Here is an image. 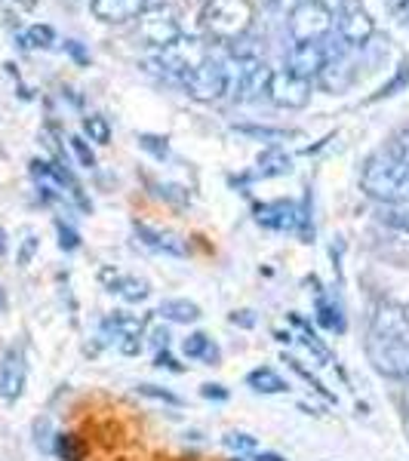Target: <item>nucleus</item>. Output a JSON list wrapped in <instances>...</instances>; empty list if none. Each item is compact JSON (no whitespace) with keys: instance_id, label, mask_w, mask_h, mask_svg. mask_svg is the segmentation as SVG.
<instances>
[{"instance_id":"nucleus-38","label":"nucleus","mask_w":409,"mask_h":461,"mask_svg":"<svg viewBox=\"0 0 409 461\" xmlns=\"http://www.w3.org/2000/svg\"><path fill=\"white\" fill-rule=\"evenodd\" d=\"M232 320L234 326H241V330H252V326L259 323V317H256V311H250V308H241V311H232Z\"/></svg>"},{"instance_id":"nucleus-5","label":"nucleus","mask_w":409,"mask_h":461,"mask_svg":"<svg viewBox=\"0 0 409 461\" xmlns=\"http://www.w3.org/2000/svg\"><path fill=\"white\" fill-rule=\"evenodd\" d=\"M206 59H210V50H206V43L200 41V37L182 34L176 43H169L167 50H158V59H154L151 65H158V68L167 74V77H178V80H182L185 74H191V71L197 68V65H204Z\"/></svg>"},{"instance_id":"nucleus-22","label":"nucleus","mask_w":409,"mask_h":461,"mask_svg":"<svg viewBox=\"0 0 409 461\" xmlns=\"http://www.w3.org/2000/svg\"><path fill=\"white\" fill-rule=\"evenodd\" d=\"M182 351L188 360H204V363H219V348L213 345V339L206 332H191L182 341Z\"/></svg>"},{"instance_id":"nucleus-2","label":"nucleus","mask_w":409,"mask_h":461,"mask_svg":"<svg viewBox=\"0 0 409 461\" xmlns=\"http://www.w3.org/2000/svg\"><path fill=\"white\" fill-rule=\"evenodd\" d=\"M250 0H206L200 10V28L215 43H237L252 28Z\"/></svg>"},{"instance_id":"nucleus-24","label":"nucleus","mask_w":409,"mask_h":461,"mask_svg":"<svg viewBox=\"0 0 409 461\" xmlns=\"http://www.w3.org/2000/svg\"><path fill=\"white\" fill-rule=\"evenodd\" d=\"M317 323L330 332H345V317H341V308L336 302H330L326 295L321 293L317 295Z\"/></svg>"},{"instance_id":"nucleus-10","label":"nucleus","mask_w":409,"mask_h":461,"mask_svg":"<svg viewBox=\"0 0 409 461\" xmlns=\"http://www.w3.org/2000/svg\"><path fill=\"white\" fill-rule=\"evenodd\" d=\"M336 13H339L336 16L339 41L345 43V47L357 50V47H363V43H369V37L376 34V22L360 0H345Z\"/></svg>"},{"instance_id":"nucleus-35","label":"nucleus","mask_w":409,"mask_h":461,"mask_svg":"<svg viewBox=\"0 0 409 461\" xmlns=\"http://www.w3.org/2000/svg\"><path fill=\"white\" fill-rule=\"evenodd\" d=\"M68 142H71V151L77 154L80 167L93 169V167H95V154H93V148H89V145H86V142H84V139H80V136H71Z\"/></svg>"},{"instance_id":"nucleus-34","label":"nucleus","mask_w":409,"mask_h":461,"mask_svg":"<svg viewBox=\"0 0 409 461\" xmlns=\"http://www.w3.org/2000/svg\"><path fill=\"white\" fill-rule=\"evenodd\" d=\"M406 84H409V65H404V68L397 71V77H394L391 84H385L382 89H378V93H376V95H373V99H369V102L388 99V95H394V93H397L400 86H406Z\"/></svg>"},{"instance_id":"nucleus-16","label":"nucleus","mask_w":409,"mask_h":461,"mask_svg":"<svg viewBox=\"0 0 409 461\" xmlns=\"http://www.w3.org/2000/svg\"><path fill=\"white\" fill-rule=\"evenodd\" d=\"M151 0H93V16L105 25H123L139 19Z\"/></svg>"},{"instance_id":"nucleus-13","label":"nucleus","mask_w":409,"mask_h":461,"mask_svg":"<svg viewBox=\"0 0 409 461\" xmlns=\"http://www.w3.org/2000/svg\"><path fill=\"white\" fill-rule=\"evenodd\" d=\"M317 84H321L326 93H345L348 86L357 80V62L351 56V47H339V50H330L326 56L321 74H317Z\"/></svg>"},{"instance_id":"nucleus-12","label":"nucleus","mask_w":409,"mask_h":461,"mask_svg":"<svg viewBox=\"0 0 409 461\" xmlns=\"http://www.w3.org/2000/svg\"><path fill=\"white\" fill-rule=\"evenodd\" d=\"M367 336L409 341V304L404 302H378L369 314Z\"/></svg>"},{"instance_id":"nucleus-7","label":"nucleus","mask_w":409,"mask_h":461,"mask_svg":"<svg viewBox=\"0 0 409 461\" xmlns=\"http://www.w3.org/2000/svg\"><path fill=\"white\" fill-rule=\"evenodd\" d=\"M256 221L271 230H295L304 243H311L314 228H308V210L293 200H274V203L256 206Z\"/></svg>"},{"instance_id":"nucleus-4","label":"nucleus","mask_w":409,"mask_h":461,"mask_svg":"<svg viewBox=\"0 0 409 461\" xmlns=\"http://www.w3.org/2000/svg\"><path fill=\"white\" fill-rule=\"evenodd\" d=\"M136 32L142 37L145 47L167 50L182 37V25H178V13L169 4H148V10L136 19Z\"/></svg>"},{"instance_id":"nucleus-19","label":"nucleus","mask_w":409,"mask_h":461,"mask_svg":"<svg viewBox=\"0 0 409 461\" xmlns=\"http://www.w3.org/2000/svg\"><path fill=\"white\" fill-rule=\"evenodd\" d=\"M158 314L163 320H169V323H178V326H191V323H197V320L204 317V314H200V304L191 302V299H167V302H160Z\"/></svg>"},{"instance_id":"nucleus-1","label":"nucleus","mask_w":409,"mask_h":461,"mask_svg":"<svg viewBox=\"0 0 409 461\" xmlns=\"http://www.w3.org/2000/svg\"><path fill=\"white\" fill-rule=\"evenodd\" d=\"M360 188L382 206H409V167L394 158L388 148H378L363 163Z\"/></svg>"},{"instance_id":"nucleus-18","label":"nucleus","mask_w":409,"mask_h":461,"mask_svg":"<svg viewBox=\"0 0 409 461\" xmlns=\"http://www.w3.org/2000/svg\"><path fill=\"white\" fill-rule=\"evenodd\" d=\"M102 280L108 284V293L121 295V299L130 302V304H139V302H145L148 295H151V286H148V280H139V277H132V274L102 271Z\"/></svg>"},{"instance_id":"nucleus-40","label":"nucleus","mask_w":409,"mask_h":461,"mask_svg":"<svg viewBox=\"0 0 409 461\" xmlns=\"http://www.w3.org/2000/svg\"><path fill=\"white\" fill-rule=\"evenodd\" d=\"M117 348H121V354H126V357H136L142 351V336H123L117 341Z\"/></svg>"},{"instance_id":"nucleus-30","label":"nucleus","mask_w":409,"mask_h":461,"mask_svg":"<svg viewBox=\"0 0 409 461\" xmlns=\"http://www.w3.org/2000/svg\"><path fill=\"white\" fill-rule=\"evenodd\" d=\"M222 443L234 452H259V440L252 434H243V430H232V434H225V440Z\"/></svg>"},{"instance_id":"nucleus-37","label":"nucleus","mask_w":409,"mask_h":461,"mask_svg":"<svg viewBox=\"0 0 409 461\" xmlns=\"http://www.w3.org/2000/svg\"><path fill=\"white\" fill-rule=\"evenodd\" d=\"M154 366H158V369H169V373H185V366L167 351V348H160V351H158V357H154Z\"/></svg>"},{"instance_id":"nucleus-29","label":"nucleus","mask_w":409,"mask_h":461,"mask_svg":"<svg viewBox=\"0 0 409 461\" xmlns=\"http://www.w3.org/2000/svg\"><path fill=\"white\" fill-rule=\"evenodd\" d=\"M385 148H388L394 158L404 160L406 167H409V123H406V126H400V130L388 139V145H385Z\"/></svg>"},{"instance_id":"nucleus-51","label":"nucleus","mask_w":409,"mask_h":461,"mask_svg":"<svg viewBox=\"0 0 409 461\" xmlns=\"http://www.w3.org/2000/svg\"><path fill=\"white\" fill-rule=\"evenodd\" d=\"M406 378H409V375H406Z\"/></svg>"},{"instance_id":"nucleus-28","label":"nucleus","mask_w":409,"mask_h":461,"mask_svg":"<svg viewBox=\"0 0 409 461\" xmlns=\"http://www.w3.org/2000/svg\"><path fill=\"white\" fill-rule=\"evenodd\" d=\"M382 221L394 230H404V234H409V206H385Z\"/></svg>"},{"instance_id":"nucleus-47","label":"nucleus","mask_w":409,"mask_h":461,"mask_svg":"<svg viewBox=\"0 0 409 461\" xmlns=\"http://www.w3.org/2000/svg\"><path fill=\"white\" fill-rule=\"evenodd\" d=\"M314 4H321V6H326V10L332 13V16H336V10L341 4H345V0H314Z\"/></svg>"},{"instance_id":"nucleus-8","label":"nucleus","mask_w":409,"mask_h":461,"mask_svg":"<svg viewBox=\"0 0 409 461\" xmlns=\"http://www.w3.org/2000/svg\"><path fill=\"white\" fill-rule=\"evenodd\" d=\"M367 357L378 375H388V378L409 375V341L367 336Z\"/></svg>"},{"instance_id":"nucleus-17","label":"nucleus","mask_w":409,"mask_h":461,"mask_svg":"<svg viewBox=\"0 0 409 461\" xmlns=\"http://www.w3.org/2000/svg\"><path fill=\"white\" fill-rule=\"evenodd\" d=\"M136 237L145 243L148 249L163 252V256H176V258L188 256V243H185L178 234H173V230H160V228L139 225V221H136Z\"/></svg>"},{"instance_id":"nucleus-23","label":"nucleus","mask_w":409,"mask_h":461,"mask_svg":"<svg viewBox=\"0 0 409 461\" xmlns=\"http://www.w3.org/2000/svg\"><path fill=\"white\" fill-rule=\"evenodd\" d=\"M289 173H293V158H289L286 151H280V148H268L262 158H259L256 176L274 178V176H289Z\"/></svg>"},{"instance_id":"nucleus-36","label":"nucleus","mask_w":409,"mask_h":461,"mask_svg":"<svg viewBox=\"0 0 409 461\" xmlns=\"http://www.w3.org/2000/svg\"><path fill=\"white\" fill-rule=\"evenodd\" d=\"M25 41H32V47H50V43L56 41V34L50 25H32L25 34Z\"/></svg>"},{"instance_id":"nucleus-46","label":"nucleus","mask_w":409,"mask_h":461,"mask_svg":"<svg viewBox=\"0 0 409 461\" xmlns=\"http://www.w3.org/2000/svg\"><path fill=\"white\" fill-rule=\"evenodd\" d=\"M151 336H154V345H158V348H160V345L167 348V341H169V332H167V330H154Z\"/></svg>"},{"instance_id":"nucleus-26","label":"nucleus","mask_w":409,"mask_h":461,"mask_svg":"<svg viewBox=\"0 0 409 461\" xmlns=\"http://www.w3.org/2000/svg\"><path fill=\"white\" fill-rule=\"evenodd\" d=\"M284 360L289 363V369H293V373L295 375H299V378H304V382H308L311 384V388H314L317 393H321V397L326 400V403H336V393H332L330 388H326V384L321 382V378H317L314 373H311V369H304L302 366V363L299 360H295V357H284Z\"/></svg>"},{"instance_id":"nucleus-11","label":"nucleus","mask_w":409,"mask_h":461,"mask_svg":"<svg viewBox=\"0 0 409 461\" xmlns=\"http://www.w3.org/2000/svg\"><path fill=\"white\" fill-rule=\"evenodd\" d=\"M265 95L274 102L277 108H304L311 102V80L304 77H295L293 71L280 68V71H271L268 74V86H265Z\"/></svg>"},{"instance_id":"nucleus-50","label":"nucleus","mask_w":409,"mask_h":461,"mask_svg":"<svg viewBox=\"0 0 409 461\" xmlns=\"http://www.w3.org/2000/svg\"><path fill=\"white\" fill-rule=\"evenodd\" d=\"M228 461H243V458H228Z\"/></svg>"},{"instance_id":"nucleus-21","label":"nucleus","mask_w":409,"mask_h":461,"mask_svg":"<svg viewBox=\"0 0 409 461\" xmlns=\"http://www.w3.org/2000/svg\"><path fill=\"white\" fill-rule=\"evenodd\" d=\"M247 384L256 393H286L289 391V382H286V378H280L271 366L252 369V373L247 375Z\"/></svg>"},{"instance_id":"nucleus-43","label":"nucleus","mask_w":409,"mask_h":461,"mask_svg":"<svg viewBox=\"0 0 409 461\" xmlns=\"http://www.w3.org/2000/svg\"><path fill=\"white\" fill-rule=\"evenodd\" d=\"M200 397H206V400H228V388H222V384H204V388H200Z\"/></svg>"},{"instance_id":"nucleus-14","label":"nucleus","mask_w":409,"mask_h":461,"mask_svg":"<svg viewBox=\"0 0 409 461\" xmlns=\"http://www.w3.org/2000/svg\"><path fill=\"white\" fill-rule=\"evenodd\" d=\"M28 382V363H25V351L22 345H10L4 351V360H0V397L6 403H16L25 391Z\"/></svg>"},{"instance_id":"nucleus-48","label":"nucleus","mask_w":409,"mask_h":461,"mask_svg":"<svg viewBox=\"0 0 409 461\" xmlns=\"http://www.w3.org/2000/svg\"><path fill=\"white\" fill-rule=\"evenodd\" d=\"M274 339H277V341H293V336H289V332H274Z\"/></svg>"},{"instance_id":"nucleus-42","label":"nucleus","mask_w":409,"mask_h":461,"mask_svg":"<svg viewBox=\"0 0 409 461\" xmlns=\"http://www.w3.org/2000/svg\"><path fill=\"white\" fill-rule=\"evenodd\" d=\"M34 252H37V237H25V243H22V249H19V265L25 267L28 262L34 258Z\"/></svg>"},{"instance_id":"nucleus-20","label":"nucleus","mask_w":409,"mask_h":461,"mask_svg":"<svg viewBox=\"0 0 409 461\" xmlns=\"http://www.w3.org/2000/svg\"><path fill=\"white\" fill-rule=\"evenodd\" d=\"M234 132L252 139V142H265V145H274V148H277L280 142H286V139L299 136L295 130H280V126H252V123H237Z\"/></svg>"},{"instance_id":"nucleus-32","label":"nucleus","mask_w":409,"mask_h":461,"mask_svg":"<svg viewBox=\"0 0 409 461\" xmlns=\"http://www.w3.org/2000/svg\"><path fill=\"white\" fill-rule=\"evenodd\" d=\"M299 341H302V345H304V348H308V351H311V354H314V357H317V360H321V363H323V366H332V351H330V348H326V345H323V341H321V339H317V336H314V332H304V336H302Z\"/></svg>"},{"instance_id":"nucleus-25","label":"nucleus","mask_w":409,"mask_h":461,"mask_svg":"<svg viewBox=\"0 0 409 461\" xmlns=\"http://www.w3.org/2000/svg\"><path fill=\"white\" fill-rule=\"evenodd\" d=\"M53 449H56V456L62 461H80V458H84V443H80L77 434H56Z\"/></svg>"},{"instance_id":"nucleus-44","label":"nucleus","mask_w":409,"mask_h":461,"mask_svg":"<svg viewBox=\"0 0 409 461\" xmlns=\"http://www.w3.org/2000/svg\"><path fill=\"white\" fill-rule=\"evenodd\" d=\"M265 6H271V10H293L299 0H262Z\"/></svg>"},{"instance_id":"nucleus-6","label":"nucleus","mask_w":409,"mask_h":461,"mask_svg":"<svg viewBox=\"0 0 409 461\" xmlns=\"http://www.w3.org/2000/svg\"><path fill=\"white\" fill-rule=\"evenodd\" d=\"M336 25L332 13L326 6L314 4V0H299L289 13V37L293 43H317L326 41Z\"/></svg>"},{"instance_id":"nucleus-41","label":"nucleus","mask_w":409,"mask_h":461,"mask_svg":"<svg viewBox=\"0 0 409 461\" xmlns=\"http://www.w3.org/2000/svg\"><path fill=\"white\" fill-rule=\"evenodd\" d=\"M142 148L154 154V158H167V139H154V136H142Z\"/></svg>"},{"instance_id":"nucleus-49","label":"nucleus","mask_w":409,"mask_h":461,"mask_svg":"<svg viewBox=\"0 0 409 461\" xmlns=\"http://www.w3.org/2000/svg\"><path fill=\"white\" fill-rule=\"evenodd\" d=\"M4 308H6V293L0 289V311H4Z\"/></svg>"},{"instance_id":"nucleus-9","label":"nucleus","mask_w":409,"mask_h":461,"mask_svg":"<svg viewBox=\"0 0 409 461\" xmlns=\"http://www.w3.org/2000/svg\"><path fill=\"white\" fill-rule=\"evenodd\" d=\"M185 93L195 102H215L222 95H228V74H225V62H215V59H206L204 65H197L191 74L182 77Z\"/></svg>"},{"instance_id":"nucleus-3","label":"nucleus","mask_w":409,"mask_h":461,"mask_svg":"<svg viewBox=\"0 0 409 461\" xmlns=\"http://www.w3.org/2000/svg\"><path fill=\"white\" fill-rule=\"evenodd\" d=\"M225 74H228V95L234 102H250L259 93H265L268 74L271 71L256 56H232L225 62Z\"/></svg>"},{"instance_id":"nucleus-15","label":"nucleus","mask_w":409,"mask_h":461,"mask_svg":"<svg viewBox=\"0 0 409 461\" xmlns=\"http://www.w3.org/2000/svg\"><path fill=\"white\" fill-rule=\"evenodd\" d=\"M326 56H330V50L323 47V41H317V43H295V47L289 50L286 71H293L295 77L314 80L317 74H321V68H323Z\"/></svg>"},{"instance_id":"nucleus-31","label":"nucleus","mask_w":409,"mask_h":461,"mask_svg":"<svg viewBox=\"0 0 409 461\" xmlns=\"http://www.w3.org/2000/svg\"><path fill=\"white\" fill-rule=\"evenodd\" d=\"M136 391L142 393V397H151V400H160V403H167V406H182V397H176L173 391H167V388H158V384H136Z\"/></svg>"},{"instance_id":"nucleus-27","label":"nucleus","mask_w":409,"mask_h":461,"mask_svg":"<svg viewBox=\"0 0 409 461\" xmlns=\"http://www.w3.org/2000/svg\"><path fill=\"white\" fill-rule=\"evenodd\" d=\"M84 132L89 136V142H95V145H108L111 142V126L105 117H99V114H89L86 121H84Z\"/></svg>"},{"instance_id":"nucleus-39","label":"nucleus","mask_w":409,"mask_h":461,"mask_svg":"<svg viewBox=\"0 0 409 461\" xmlns=\"http://www.w3.org/2000/svg\"><path fill=\"white\" fill-rule=\"evenodd\" d=\"M385 6L400 25H409V0H385Z\"/></svg>"},{"instance_id":"nucleus-33","label":"nucleus","mask_w":409,"mask_h":461,"mask_svg":"<svg viewBox=\"0 0 409 461\" xmlns=\"http://www.w3.org/2000/svg\"><path fill=\"white\" fill-rule=\"evenodd\" d=\"M56 230H59V247H62L65 252H74V249L80 247V234L71 225H65V221H56Z\"/></svg>"},{"instance_id":"nucleus-45","label":"nucleus","mask_w":409,"mask_h":461,"mask_svg":"<svg viewBox=\"0 0 409 461\" xmlns=\"http://www.w3.org/2000/svg\"><path fill=\"white\" fill-rule=\"evenodd\" d=\"M252 461H286V458L277 456V452H252Z\"/></svg>"}]
</instances>
